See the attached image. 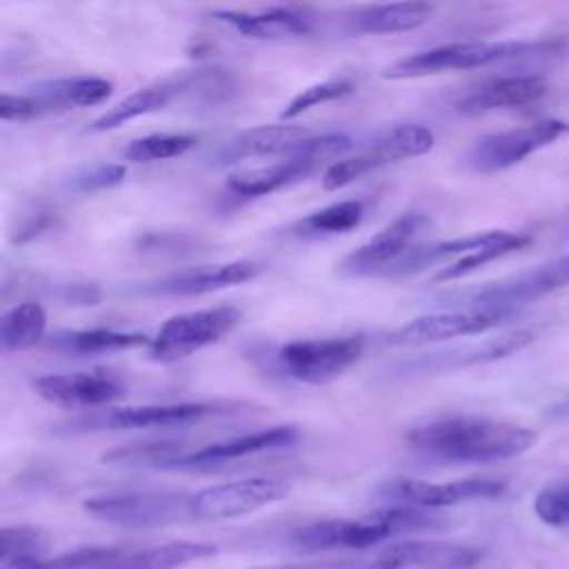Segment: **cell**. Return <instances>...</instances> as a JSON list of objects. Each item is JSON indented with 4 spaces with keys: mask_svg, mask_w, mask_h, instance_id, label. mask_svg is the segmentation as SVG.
I'll return each mask as SVG.
<instances>
[{
    "mask_svg": "<svg viewBox=\"0 0 569 569\" xmlns=\"http://www.w3.org/2000/svg\"><path fill=\"white\" fill-rule=\"evenodd\" d=\"M531 340H533V333L529 329H513L502 336L487 338L482 342L422 353L411 362H405L400 373H442V371H453L462 367L487 365L493 360L509 358L511 353L525 349Z\"/></svg>",
    "mask_w": 569,
    "mask_h": 569,
    "instance_id": "cell-16",
    "label": "cell"
},
{
    "mask_svg": "<svg viewBox=\"0 0 569 569\" xmlns=\"http://www.w3.org/2000/svg\"><path fill=\"white\" fill-rule=\"evenodd\" d=\"M538 440L529 427L456 413L433 418L407 431V442L422 456L451 465H491L522 456Z\"/></svg>",
    "mask_w": 569,
    "mask_h": 569,
    "instance_id": "cell-1",
    "label": "cell"
},
{
    "mask_svg": "<svg viewBox=\"0 0 569 569\" xmlns=\"http://www.w3.org/2000/svg\"><path fill=\"white\" fill-rule=\"evenodd\" d=\"M505 489H507L505 482L493 478H465V480H451V482L393 478L380 487V493L398 505L438 509V507H451L469 500L498 498Z\"/></svg>",
    "mask_w": 569,
    "mask_h": 569,
    "instance_id": "cell-15",
    "label": "cell"
},
{
    "mask_svg": "<svg viewBox=\"0 0 569 569\" xmlns=\"http://www.w3.org/2000/svg\"><path fill=\"white\" fill-rule=\"evenodd\" d=\"M480 549L438 540H402L385 547L369 569H469L478 565Z\"/></svg>",
    "mask_w": 569,
    "mask_h": 569,
    "instance_id": "cell-18",
    "label": "cell"
},
{
    "mask_svg": "<svg viewBox=\"0 0 569 569\" xmlns=\"http://www.w3.org/2000/svg\"><path fill=\"white\" fill-rule=\"evenodd\" d=\"M436 7L427 2H393L371 4L353 11L347 18L349 33H402L427 24Z\"/></svg>",
    "mask_w": 569,
    "mask_h": 569,
    "instance_id": "cell-24",
    "label": "cell"
},
{
    "mask_svg": "<svg viewBox=\"0 0 569 569\" xmlns=\"http://www.w3.org/2000/svg\"><path fill=\"white\" fill-rule=\"evenodd\" d=\"M113 91V82L96 76H71L42 80L27 87V93L40 104L42 113L91 107L104 102Z\"/></svg>",
    "mask_w": 569,
    "mask_h": 569,
    "instance_id": "cell-23",
    "label": "cell"
},
{
    "mask_svg": "<svg viewBox=\"0 0 569 569\" xmlns=\"http://www.w3.org/2000/svg\"><path fill=\"white\" fill-rule=\"evenodd\" d=\"M47 549V538L38 527L16 525L0 529V569L11 567L20 560L40 558Z\"/></svg>",
    "mask_w": 569,
    "mask_h": 569,
    "instance_id": "cell-36",
    "label": "cell"
},
{
    "mask_svg": "<svg viewBox=\"0 0 569 569\" xmlns=\"http://www.w3.org/2000/svg\"><path fill=\"white\" fill-rule=\"evenodd\" d=\"M124 176H127L124 164H118V162L93 164V167H87V169L73 173L71 178H67L64 189H69L73 193H96L102 189L118 187L120 182H124Z\"/></svg>",
    "mask_w": 569,
    "mask_h": 569,
    "instance_id": "cell-39",
    "label": "cell"
},
{
    "mask_svg": "<svg viewBox=\"0 0 569 569\" xmlns=\"http://www.w3.org/2000/svg\"><path fill=\"white\" fill-rule=\"evenodd\" d=\"M300 438L298 429L291 425H278V427H269V429H260L253 433H244V436H236L229 440H220V442H211L204 445L196 451H187L176 465L173 469H198V467H211V465H220V462H229V460H240L253 453H262V451H273V449H284L291 447L296 440Z\"/></svg>",
    "mask_w": 569,
    "mask_h": 569,
    "instance_id": "cell-20",
    "label": "cell"
},
{
    "mask_svg": "<svg viewBox=\"0 0 569 569\" xmlns=\"http://www.w3.org/2000/svg\"><path fill=\"white\" fill-rule=\"evenodd\" d=\"M445 520L429 509L411 505H393L378 509L358 520H318L291 533V542L302 551L329 549H367L402 531L436 529Z\"/></svg>",
    "mask_w": 569,
    "mask_h": 569,
    "instance_id": "cell-3",
    "label": "cell"
},
{
    "mask_svg": "<svg viewBox=\"0 0 569 569\" xmlns=\"http://www.w3.org/2000/svg\"><path fill=\"white\" fill-rule=\"evenodd\" d=\"M47 349L64 356H93L109 353L136 347H151V338L138 331H118V329H62L47 338Z\"/></svg>",
    "mask_w": 569,
    "mask_h": 569,
    "instance_id": "cell-25",
    "label": "cell"
},
{
    "mask_svg": "<svg viewBox=\"0 0 569 569\" xmlns=\"http://www.w3.org/2000/svg\"><path fill=\"white\" fill-rule=\"evenodd\" d=\"M365 351V340L360 336H338V338H307L278 345L269 353L271 369L280 376L322 385L342 376L351 365L360 360Z\"/></svg>",
    "mask_w": 569,
    "mask_h": 569,
    "instance_id": "cell-4",
    "label": "cell"
},
{
    "mask_svg": "<svg viewBox=\"0 0 569 569\" xmlns=\"http://www.w3.org/2000/svg\"><path fill=\"white\" fill-rule=\"evenodd\" d=\"M316 169L309 160L289 153L284 160L273 162L269 167H256L247 171H236L227 178V189L238 198H260L273 193Z\"/></svg>",
    "mask_w": 569,
    "mask_h": 569,
    "instance_id": "cell-26",
    "label": "cell"
},
{
    "mask_svg": "<svg viewBox=\"0 0 569 569\" xmlns=\"http://www.w3.org/2000/svg\"><path fill=\"white\" fill-rule=\"evenodd\" d=\"M96 520L124 529H156L193 520L191 493L176 491H124L91 496L82 502Z\"/></svg>",
    "mask_w": 569,
    "mask_h": 569,
    "instance_id": "cell-5",
    "label": "cell"
},
{
    "mask_svg": "<svg viewBox=\"0 0 569 569\" xmlns=\"http://www.w3.org/2000/svg\"><path fill=\"white\" fill-rule=\"evenodd\" d=\"M289 493L291 482L284 478L253 476L229 480L191 493V513L193 520H229L280 502Z\"/></svg>",
    "mask_w": 569,
    "mask_h": 569,
    "instance_id": "cell-10",
    "label": "cell"
},
{
    "mask_svg": "<svg viewBox=\"0 0 569 569\" xmlns=\"http://www.w3.org/2000/svg\"><path fill=\"white\" fill-rule=\"evenodd\" d=\"M47 331V313L40 302L24 300L7 309L0 318V345L4 353L36 347Z\"/></svg>",
    "mask_w": 569,
    "mask_h": 569,
    "instance_id": "cell-29",
    "label": "cell"
},
{
    "mask_svg": "<svg viewBox=\"0 0 569 569\" xmlns=\"http://www.w3.org/2000/svg\"><path fill=\"white\" fill-rule=\"evenodd\" d=\"M176 98L173 87L169 84V80L160 82V84H151L144 89H138L133 93H129L124 100H120L118 104H113L111 109H107L102 116H98L87 131L91 133H102V131H111L118 129L122 124H127L133 118L153 113L164 109L171 100Z\"/></svg>",
    "mask_w": 569,
    "mask_h": 569,
    "instance_id": "cell-28",
    "label": "cell"
},
{
    "mask_svg": "<svg viewBox=\"0 0 569 569\" xmlns=\"http://www.w3.org/2000/svg\"><path fill=\"white\" fill-rule=\"evenodd\" d=\"M184 445L173 440L158 442H131L120 445L102 453V462L107 465H124V467H160L173 469V465L184 456Z\"/></svg>",
    "mask_w": 569,
    "mask_h": 569,
    "instance_id": "cell-32",
    "label": "cell"
},
{
    "mask_svg": "<svg viewBox=\"0 0 569 569\" xmlns=\"http://www.w3.org/2000/svg\"><path fill=\"white\" fill-rule=\"evenodd\" d=\"M58 300L64 305H80V307H91L98 305L102 298V291L96 282H64L58 284Z\"/></svg>",
    "mask_w": 569,
    "mask_h": 569,
    "instance_id": "cell-42",
    "label": "cell"
},
{
    "mask_svg": "<svg viewBox=\"0 0 569 569\" xmlns=\"http://www.w3.org/2000/svg\"><path fill=\"white\" fill-rule=\"evenodd\" d=\"M33 391L62 409H98L124 396L127 385L107 369L76 373H44L31 380Z\"/></svg>",
    "mask_w": 569,
    "mask_h": 569,
    "instance_id": "cell-13",
    "label": "cell"
},
{
    "mask_svg": "<svg viewBox=\"0 0 569 569\" xmlns=\"http://www.w3.org/2000/svg\"><path fill=\"white\" fill-rule=\"evenodd\" d=\"M427 224L425 213L407 211L385 224L376 236L353 249L340 264L338 271L347 278L373 276L378 271H389L402 256L413 249V240Z\"/></svg>",
    "mask_w": 569,
    "mask_h": 569,
    "instance_id": "cell-12",
    "label": "cell"
},
{
    "mask_svg": "<svg viewBox=\"0 0 569 569\" xmlns=\"http://www.w3.org/2000/svg\"><path fill=\"white\" fill-rule=\"evenodd\" d=\"M565 131H569V124L556 118H545L531 124L496 131L478 138L469 147L465 162L476 173H482V176L498 173L522 162L525 158L540 151L542 147L551 144Z\"/></svg>",
    "mask_w": 569,
    "mask_h": 569,
    "instance_id": "cell-9",
    "label": "cell"
},
{
    "mask_svg": "<svg viewBox=\"0 0 569 569\" xmlns=\"http://www.w3.org/2000/svg\"><path fill=\"white\" fill-rule=\"evenodd\" d=\"M565 287H569V253L473 291L469 298V307L513 311L518 305L533 302Z\"/></svg>",
    "mask_w": 569,
    "mask_h": 569,
    "instance_id": "cell-14",
    "label": "cell"
},
{
    "mask_svg": "<svg viewBox=\"0 0 569 569\" xmlns=\"http://www.w3.org/2000/svg\"><path fill=\"white\" fill-rule=\"evenodd\" d=\"M53 224H56V209H51L44 202H33L27 211L18 216L16 227L11 229V242L16 244L31 242Z\"/></svg>",
    "mask_w": 569,
    "mask_h": 569,
    "instance_id": "cell-40",
    "label": "cell"
},
{
    "mask_svg": "<svg viewBox=\"0 0 569 569\" xmlns=\"http://www.w3.org/2000/svg\"><path fill=\"white\" fill-rule=\"evenodd\" d=\"M198 142L191 133H149L131 140L124 147V160L131 162H156L182 156Z\"/></svg>",
    "mask_w": 569,
    "mask_h": 569,
    "instance_id": "cell-34",
    "label": "cell"
},
{
    "mask_svg": "<svg viewBox=\"0 0 569 569\" xmlns=\"http://www.w3.org/2000/svg\"><path fill=\"white\" fill-rule=\"evenodd\" d=\"M529 242L527 236L522 233H516V231H505V229H496L493 231V238L482 244L480 249L453 260V262H447L445 267H440V271L433 276V280L438 282H445V280H456V278H462L476 269H480L482 264L487 262H493L502 256H509L518 249H522L525 244Z\"/></svg>",
    "mask_w": 569,
    "mask_h": 569,
    "instance_id": "cell-31",
    "label": "cell"
},
{
    "mask_svg": "<svg viewBox=\"0 0 569 569\" xmlns=\"http://www.w3.org/2000/svg\"><path fill=\"white\" fill-rule=\"evenodd\" d=\"M44 116L40 104L27 93H9L4 91L0 96V118L7 122H24V120H33Z\"/></svg>",
    "mask_w": 569,
    "mask_h": 569,
    "instance_id": "cell-41",
    "label": "cell"
},
{
    "mask_svg": "<svg viewBox=\"0 0 569 569\" xmlns=\"http://www.w3.org/2000/svg\"><path fill=\"white\" fill-rule=\"evenodd\" d=\"M307 138H309V131L298 124H260L231 136L216 151V160L220 164H229V162L258 158V156H273V153L287 156Z\"/></svg>",
    "mask_w": 569,
    "mask_h": 569,
    "instance_id": "cell-22",
    "label": "cell"
},
{
    "mask_svg": "<svg viewBox=\"0 0 569 569\" xmlns=\"http://www.w3.org/2000/svg\"><path fill=\"white\" fill-rule=\"evenodd\" d=\"M533 511L549 527H569V480L542 487L533 500Z\"/></svg>",
    "mask_w": 569,
    "mask_h": 569,
    "instance_id": "cell-38",
    "label": "cell"
},
{
    "mask_svg": "<svg viewBox=\"0 0 569 569\" xmlns=\"http://www.w3.org/2000/svg\"><path fill=\"white\" fill-rule=\"evenodd\" d=\"M242 318L233 305H218L209 309L171 316L162 322L156 338H151L149 353L158 362H173L187 358L227 336Z\"/></svg>",
    "mask_w": 569,
    "mask_h": 569,
    "instance_id": "cell-7",
    "label": "cell"
},
{
    "mask_svg": "<svg viewBox=\"0 0 569 569\" xmlns=\"http://www.w3.org/2000/svg\"><path fill=\"white\" fill-rule=\"evenodd\" d=\"M122 553H124V549H118V547H84V549L67 551V553H60L53 558L40 556V558L20 560L4 569H96L104 562L116 560Z\"/></svg>",
    "mask_w": 569,
    "mask_h": 569,
    "instance_id": "cell-35",
    "label": "cell"
},
{
    "mask_svg": "<svg viewBox=\"0 0 569 569\" xmlns=\"http://www.w3.org/2000/svg\"><path fill=\"white\" fill-rule=\"evenodd\" d=\"M365 218V202L358 198L331 202L293 224V233L316 238V236H336L356 229Z\"/></svg>",
    "mask_w": 569,
    "mask_h": 569,
    "instance_id": "cell-30",
    "label": "cell"
},
{
    "mask_svg": "<svg viewBox=\"0 0 569 569\" xmlns=\"http://www.w3.org/2000/svg\"><path fill=\"white\" fill-rule=\"evenodd\" d=\"M216 20L233 27L242 38L280 40L313 33V18L291 7H269L260 11L222 9L211 13Z\"/></svg>",
    "mask_w": 569,
    "mask_h": 569,
    "instance_id": "cell-21",
    "label": "cell"
},
{
    "mask_svg": "<svg viewBox=\"0 0 569 569\" xmlns=\"http://www.w3.org/2000/svg\"><path fill=\"white\" fill-rule=\"evenodd\" d=\"M258 273H260V264L253 260H229V262L204 264V267L171 273L167 278L147 282L142 291L153 296H200V293L249 282Z\"/></svg>",
    "mask_w": 569,
    "mask_h": 569,
    "instance_id": "cell-19",
    "label": "cell"
},
{
    "mask_svg": "<svg viewBox=\"0 0 569 569\" xmlns=\"http://www.w3.org/2000/svg\"><path fill=\"white\" fill-rule=\"evenodd\" d=\"M218 549L209 542H191L176 540L158 547H149L142 551H124L111 562H104L96 569H180L189 562L213 556Z\"/></svg>",
    "mask_w": 569,
    "mask_h": 569,
    "instance_id": "cell-27",
    "label": "cell"
},
{
    "mask_svg": "<svg viewBox=\"0 0 569 569\" xmlns=\"http://www.w3.org/2000/svg\"><path fill=\"white\" fill-rule=\"evenodd\" d=\"M513 311L507 309H491V307H465V309H449L418 316L402 327H398L389 342L400 347H422L431 342H442L462 336L485 333L500 322H505Z\"/></svg>",
    "mask_w": 569,
    "mask_h": 569,
    "instance_id": "cell-11",
    "label": "cell"
},
{
    "mask_svg": "<svg viewBox=\"0 0 569 569\" xmlns=\"http://www.w3.org/2000/svg\"><path fill=\"white\" fill-rule=\"evenodd\" d=\"M433 142H436V136L425 124H416V122L396 124L382 131L380 136H376L356 156H347L338 162H331L322 173V187L327 191H336L373 169L422 156L431 151Z\"/></svg>",
    "mask_w": 569,
    "mask_h": 569,
    "instance_id": "cell-6",
    "label": "cell"
},
{
    "mask_svg": "<svg viewBox=\"0 0 569 569\" xmlns=\"http://www.w3.org/2000/svg\"><path fill=\"white\" fill-rule=\"evenodd\" d=\"M565 49L562 40H502V42H447L411 56H405L389 64L382 76L389 80L422 78L442 71L478 69L496 62H520L533 58H547Z\"/></svg>",
    "mask_w": 569,
    "mask_h": 569,
    "instance_id": "cell-2",
    "label": "cell"
},
{
    "mask_svg": "<svg viewBox=\"0 0 569 569\" xmlns=\"http://www.w3.org/2000/svg\"><path fill=\"white\" fill-rule=\"evenodd\" d=\"M547 91H549V82L540 73L496 76L462 91L456 98V109L467 116H478L496 109L525 107L545 98Z\"/></svg>",
    "mask_w": 569,
    "mask_h": 569,
    "instance_id": "cell-17",
    "label": "cell"
},
{
    "mask_svg": "<svg viewBox=\"0 0 569 569\" xmlns=\"http://www.w3.org/2000/svg\"><path fill=\"white\" fill-rule=\"evenodd\" d=\"M240 402H169V405H140L120 409H100L67 422V431H104V429H153V427H184L209 416L233 413Z\"/></svg>",
    "mask_w": 569,
    "mask_h": 569,
    "instance_id": "cell-8",
    "label": "cell"
},
{
    "mask_svg": "<svg viewBox=\"0 0 569 569\" xmlns=\"http://www.w3.org/2000/svg\"><path fill=\"white\" fill-rule=\"evenodd\" d=\"M353 91V82L349 78H331V80H322L318 84L305 87L302 91H298L280 111L282 120H291L298 118L300 113L322 104V102H331L338 98H345Z\"/></svg>",
    "mask_w": 569,
    "mask_h": 569,
    "instance_id": "cell-37",
    "label": "cell"
},
{
    "mask_svg": "<svg viewBox=\"0 0 569 569\" xmlns=\"http://www.w3.org/2000/svg\"><path fill=\"white\" fill-rule=\"evenodd\" d=\"M169 84L173 87V93H189L191 98L207 100V102H220L227 100L236 91V76L227 69H196L184 76L171 78Z\"/></svg>",
    "mask_w": 569,
    "mask_h": 569,
    "instance_id": "cell-33",
    "label": "cell"
}]
</instances>
